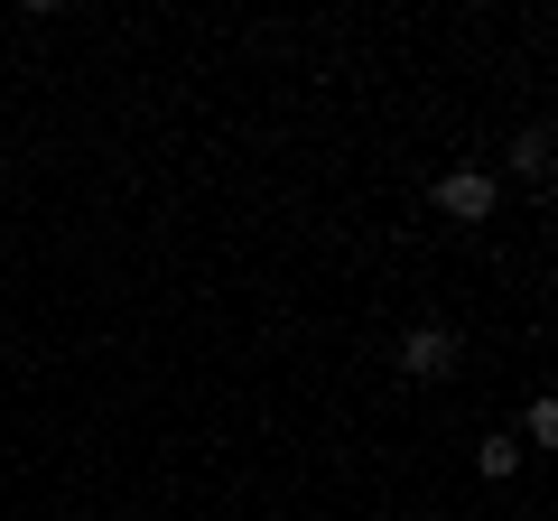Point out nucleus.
<instances>
[{"instance_id":"obj_1","label":"nucleus","mask_w":558,"mask_h":521,"mask_svg":"<svg viewBox=\"0 0 558 521\" xmlns=\"http://www.w3.org/2000/svg\"><path fill=\"white\" fill-rule=\"evenodd\" d=\"M457 326H410V336H400V373H418V381H447L457 373Z\"/></svg>"},{"instance_id":"obj_4","label":"nucleus","mask_w":558,"mask_h":521,"mask_svg":"<svg viewBox=\"0 0 558 521\" xmlns=\"http://www.w3.org/2000/svg\"><path fill=\"white\" fill-rule=\"evenodd\" d=\"M475 475H494V484H502V475H521V447L502 438V428H494V438L475 447Z\"/></svg>"},{"instance_id":"obj_3","label":"nucleus","mask_w":558,"mask_h":521,"mask_svg":"<svg viewBox=\"0 0 558 521\" xmlns=\"http://www.w3.org/2000/svg\"><path fill=\"white\" fill-rule=\"evenodd\" d=\"M512 168H521L531 186H549V131H539V121H531V131L512 141Z\"/></svg>"},{"instance_id":"obj_2","label":"nucleus","mask_w":558,"mask_h":521,"mask_svg":"<svg viewBox=\"0 0 558 521\" xmlns=\"http://www.w3.org/2000/svg\"><path fill=\"white\" fill-rule=\"evenodd\" d=\"M438 215H447V223H484V215H494V178H484V168L438 178Z\"/></svg>"},{"instance_id":"obj_5","label":"nucleus","mask_w":558,"mask_h":521,"mask_svg":"<svg viewBox=\"0 0 558 521\" xmlns=\"http://www.w3.org/2000/svg\"><path fill=\"white\" fill-rule=\"evenodd\" d=\"M521 438H531V447H549V438H558V401H531V420H521Z\"/></svg>"}]
</instances>
